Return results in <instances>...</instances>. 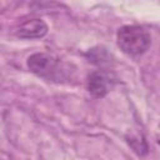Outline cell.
Returning <instances> with one entry per match:
<instances>
[{"label": "cell", "mask_w": 160, "mask_h": 160, "mask_svg": "<svg viewBox=\"0 0 160 160\" xmlns=\"http://www.w3.org/2000/svg\"><path fill=\"white\" fill-rule=\"evenodd\" d=\"M26 64L31 72L46 80L59 81L65 74L60 60L48 52H35L30 55Z\"/></svg>", "instance_id": "7a4b0ae2"}, {"label": "cell", "mask_w": 160, "mask_h": 160, "mask_svg": "<svg viewBox=\"0 0 160 160\" xmlns=\"http://www.w3.org/2000/svg\"><path fill=\"white\" fill-rule=\"evenodd\" d=\"M15 34L21 39H39L48 34V25L41 19H30L22 22Z\"/></svg>", "instance_id": "3957f363"}, {"label": "cell", "mask_w": 160, "mask_h": 160, "mask_svg": "<svg viewBox=\"0 0 160 160\" xmlns=\"http://www.w3.org/2000/svg\"><path fill=\"white\" fill-rule=\"evenodd\" d=\"M88 91L95 98H104L110 89L109 78L100 71H94L88 76L86 80Z\"/></svg>", "instance_id": "277c9868"}, {"label": "cell", "mask_w": 160, "mask_h": 160, "mask_svg": "<svg viewBox=\"0 0 160 160\" xmlns=\"http://www.w3.org/2000/svg\"><path fill=\"white\" fill-rule=\"evenodd\" d=\"M128 142L132 146V149H134L138 154H140V155L146 154V151H148V145H146V142H145V140H144L142 136H139V135H136V136H130L129 140H128Z\"/></svg>", "instance_id": "5b68a950"}, {"label": "cell", "mask_w": 160, "mask_h": 160, "mask_svg": "<svg viewBox=\"0 0 160 160\" xmlns=\"http://www.w3.org/2000/svg\"><path fill=\"white\" fill-rule=\"evenodd\" d=\"M119 48L128 55H140L151 45V36L146 29L139 25H125L118 30Z\"/></svg>", "instance_id": "6da1fadb"}]
</instances>
